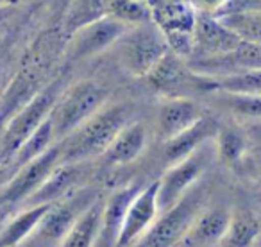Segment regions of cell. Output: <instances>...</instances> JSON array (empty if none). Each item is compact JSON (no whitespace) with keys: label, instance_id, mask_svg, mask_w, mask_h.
<instances>
[{"label":"cell","instance_id":"1","mask_svg":"<svg viewBox=\"0 0 261 247\" xmlns=\"http://www.w3.org/2000/svg\"><path fill=\"white\" fill-rule=\"evenodd\" d=\"M136 106L127 98H111L83 126L61 140V163L97 161L125 126L136 120Z\"/></svg>","mask_w":261,"mask_h":247},{"label":"cell","instance_id":"2","mask_svg":"<svg viewBox=\"0 0 261 247\" xmlns=\"http://www.w3.org/2000/svg\"><path fill=\"white\" fill-rule=\"evenodd\" d=\"M215 193V179L207 172L177 204L163 211L154 226L133 247H181L195 218Z\"/></svg>","mask_w":261,"mask_h":247},{"label":"cell","instance_id":"3","mask_svg":"<svg viewBox=\"0 0 261 247\" xmlns=\"http://www.w3.org/2000/svg\"><path fill=\"white\" fill-rule=\"evenodd\" d=\"M111 86L97 77L70 81L50 113L56 142L65 140L104 104L111 101Z\"/></svg>","mask_w":261,"mask_h":247},{"label":"cell","instance_id":"4","mask_svg":"<svg viewBox=\"0 0 261 247\" xmlns=\"http://www.w3.org/2000/svg\"><path fill=\"white\" fill-rule=\"evenodd\" d=\"M70 84V66L61 68L59 73L22 109L0 133V165H9L25 140L50 116L58 98Z\"/></svg>","mask_w":261,"mask_h":247},{"label":"cell","instance_id":"5","mask_svg":"<svg viewBox=\"0 0 261 247\" xmlns=\"http://www.w3.org/2000/svg\"><path fill=\"white\" fill-rule=\"evenodd\" d=\"M111 51L116 63L127 76L145 79L170 51V43L167 34L150 20L130 26Z\"/></svg>","mask_w":261,"mask_h":247},{"label":"cell","instance_id":"6","mask_svg":"<svg viewBox=\"0 0 261 247\" xmlns=\"http://www.w3.org/2000/svg\"><path fill=\"white\" fill-rule=\"evenodd\" d=\"M143 81L154 93L163 98L190 97L202 101L207 93L217 90L215 79L193 72L188 61L172 48Z\"/></svg>","mask_w":261,"mask_h":247},{"label":"cell","instance_id":"7","mask_svg":"<svg viewBox=\"0 0 261 247\" xmlns=\"http://www.w3.org/2000/svg\"><path fill=\"white\" fill-rule=\"evenodd\" d=\"M100 197V188L90 183V185L70 193L65 199L54 203L48 208L43 220L40 222L38 229L27 243L34 247H58L61 240L66 236V233L77 222V218Z\"/></svg>","mask_w":261,"mask_h":247},{"label":"cell","instance_id":"8","mask_svg":"<svg viewBox=\"0 0 261 247\" xmlns=\"http://www.w3.org/2000/svg\"><path fill=\"white\" fill-rule=\"evenodd\" d=\"M215 160H217V149L213 138L182 161L165 168L158 178V204L161 213L177 204L185 197V193L210 172Z\"/></svg>","mask_w":261,"mask_h":247},{"label":"cell","instance_id":"9","mask_svg":"<svg viewBox=\"0 0 261 247\" xmlns=\"http://www.w3.org/2000/svg\"><path fill=\"white\" fill-rule=\"evenodd\" d=\"M129 27L130 23L122 22L115 16H102L81 27L66 41L65 52H63V65L72 68L77 63L88 61L104 54L106 51H111L113 45L125 34Z\"/></svg>","mask_w":261,"mask_h":247},{"label":"cell","instance_id":"10","mask_svg":"<svg viewBox=\"0 0 261 247\" xmlns=\"http://www.w3.org/2000/svg\"><path fill=\"white\" fill-rule=\"evenodd\" d=\"M59 163H61V143L58 142L36 160L20 167L6 181V185L0 188V210H18L43 185L45 179Z\"/></svg>","mask_w":261,"mask_h":247},{"label":"cell","instance_id":"11","mask_svg":"<svg viewBox=\"0 0 261 247\" xmlns=\"http://www.w3.org/2000/svg\"><path fill=\"white\" fill-rule=\"evenodd\" d=\"M98 172L97 161H83V163H59L45 183L22 204L25 206H41L54 204L68 197L75 190L90 185L93 176Z\"/></svg>","mask_w":261,"mask_h":247},{"label":"cell","instance_id":"12","mask_svg":"<svg viewBox=\"0 0 261 247\" xmlns=\"http://www.w3.org/2000/svg\"><path fill=\"white\" fill-rule=\"evenodd\" d=\"M207 111H210L207 106L199 98H163V102L158 106L156 115H154L152 135L156 136L160 143H165L174 136L181 135L182 131L190 129Z\"/></svg>","mask_w":261,"mask_h":247},{"label":"cell","instance_id":"13","mask_svg":"<svg viewBox=\"0 0 261 247\" xmlns=\"http://www.w3.org/2000/svg\"><path fill=\"white\" fill-rule=\"evenodd\" d=\"M161 210L158 204V179L149 181L133 201L123 217L116 247H133L160 218Z\"/></svg>","mask_w":261,"mask_h":247},{"label":"cell","instance_id":"14","mask_svg":"<svg viewBox=\"0 0 261 247\" xmlns=\"http://www.w3.org/2000/svg\"><path fill=\"white\" fill-rule=\"evenodd\" d=\"M186 61L193 72L211 79H220L247 70H261V43L242 40L232 51L225 54L211 56V58H192Z\"/></svg>","mask_w":261,"mask_h":247},{"label":"cell","instance_id":"15","mask_svg":"<svg viewBox=\"0 0 261 247\" xmlns=\"http://www.w3.org/2000/svg\"><path fill=\"white\" fill-rule=\"evenodd\" d=\"M232 206L234 201L225 195H215L204 210L195 218L188 236H186L185 247H217L222 236L229 228L232 217Z\"/></svg>","mask_w":261,"mask_h":247},{"label":"cell","instance_id":"16","mask_svg":"<svg viewBox=\"0 0 261 247\" xmlns=\"http://www.w3.org/2000/svg\"><path fill=\"white\" fill-rule=\"evenodd\" d=\"M150 128L142 118H136L118 133L113 143L97 160L98 170H115L129 167L143 156L149 147Z\"/></svg>","mask_w":261,"mask_h":247},{"label":"cell","instance_id":"17","mask_svg":"<svg viewBox=\"0 0 261 247\" xmlns=\"http://www.w3.org/2000/svg\"><path fill=\"white\" fill-rule=\"evenodd\" d=\"M242 41L217 15L197 13L192 26V58H211L232 51Z\"/></svg>","mask_w":261,"mask_h":247},{"label":"cell","instance_id":"18","mask_svg":"<svg viewBox=\"0 0 261 247\" xmlns=\"http://www.w3.org/2000/svg\"><path fill=\"white\" fill-rule=\"evenodd\" d=\"M222 122L218 118L217 113L210 111L202 116L197 124H193L192 128L182 131L181 135L174 136L172 140L165 143H160L161 145V153H160V160L161 165H163V170L172 165L179 163L185 158H188L190 154L195 153L199 147H202L206 142L213 140L217 136L218 129H220Z\"/></svg>","mask_w":261,"mask_h":247},{"label":"cell","instance_id":"19","mask_svg":"<svg viewBox=\"0 0 261 247\" xmlns=\"http://www.w3.org/2000/svg\"><path fill=\"white\" fill-rule=\"evenodd\" d=\"M145 185L147 183L142 181L129 183V185L120 186L115 192L109 193L108 197H104L100 233H98L95 247H116V240H118L127 208H129L130 201L136 197V193Z\"/></svg>","mask_w":261,"mask_h":247},{"label":"cell","instance_id":"20","mask_svg":"<svg viewBox=\"0 0 261 247\" xmlns=\"http://www.w3.org/2000/svg\"><path fill=\"white\" fill-rule=\"evenodd\" d=\"M202 102L217 115H225L238 124L261 122V95H242L213 90Z\"/></svg>","mask_w":261,"mask_h":247},{"label":"cell","instance_id":"21","mask_svg":"<svg viewBox=\"0 0 261 247\" xmlns=\"http://www.w3.org/2000/svg\"><path fill=\"white\" fill-rule=\"evenodd\" d=\"M261 235V217L245 201H234L229 228L217 247H256Z\"/></svg>","mask_w":261,"mask_h":247},{"label":"cell","instance_id":"22","mask_svg":"<svg viewBox=\"0 0 261 247\" xmlns=\"http://www.w3.org/2000/svg\"><path fill=\"white\" fill-rule=\"evenodd\" d=\"M52 204L18 208L15 217L6 218L0 228V247H20L31 240Z\"/></svg>","mask_w":261,"mask_h":247},{"label":"cell","instance_id":"23","mask_svg":"<svg viewBox=\"0 0 261 247\" xmlns=\"http://www.w3.org/2000/svg\"><path fill=\"white\" fill-rule=\"evenodd\" d=\"M250 147L252 143L247 136L245 128H240L238 124H222L215 136L217 160L234 170L250 153Z\"/></svg>","mask_w":261,"mask_h":247},{"label":"cell","instance_id":"24","mask_svg":"<svg viewBox=\"0 0 261 247\" xmlns=\"http://www.w3.org/2000/svg\"><path fill=\"white\" fill-rule=\"evenodd\" d=\"M102 210H104V195L95 201L72 226L66 236L58 247H95L100 233Z\"/></svg>","mask_w":261,"mask_h":247},{"label":"cell","instance_id":"25","mask_svg":"<svg viewBox=\"0 0 261 247\" xmlns=\"http://www.w3.org/2000/svg\"><path fill=\"white\" fill-rule=\"evenodd\" d=\"M54 143H58V142H56L54 126H52V120H50V116H48L40 128L25 140V143H23L18 149V153L13 156L11 163H9L8 167L11 168V172L15 174L20 167H23V165L29 163V161L36 160V158L41 156L43 153H47Z\"/></svg>","mask_w":261,"mask_h":247},{"label":"cell","instance_id":"26","mask_svg":"<svg viewBox=\"0 0 261 247\" xmlns=\"http://www.w3.org/2000/svg\"><path fill=\"white\" fill-rule=\"evenodd\" d=\"M108 16V6L106 0H73L68 6L65 18L61 22V31L66 36V41L75 31L81 27L88 26V23L95 22V20Z\"/></svg>","mask_w":261,"mask_h":247},{"label":"cell","instance_id":"27","mask_svg":"<svg viewBox=\"0 0 261 247\" xmlns=\"http://www.w3.org/2000/svg\"><path fill=\"white\" fill-rule=\"evenodd\" d=\"M218 18L224 22L234 34H238L243 41L261 43V13L245 9V11L227 13L220 15Z\"/></svg>","mask_w":261,"mask_h":247},{"label":"cell","instance_id":"28","mask_svg":"<svg viewBox=\"0 0 261 247\" xmlns=\"http://www.w3.org/2000/svg\"><path fill=\"white\" fill-rule=\"evenodd\" d=\"M217 90L242 95H261V70H247V72L232 73L220 79H215Z\"/></svg>","mask_w":261,"mask_h":247},{"label":"cell","instance_id":"29","mask_svg":"<svg viewBox=\"0 0 261 247\" xmlns=\"http://www.w3.org/2000/svg\"><path fill=\"white\" fill-rule=\"evenodd\" d=\"M8 47L9 45H0V97H2L4 90L8 88L20 59V56L18 58H13V52Z\"/></svg>","mask_w":261,"mask_h":247},{"label":"cell","instance_id":"30","mask_svg":"<svg viewBox=\"0 0 261 247\" xmlns=\"http://www.w3.org/2000/svg\"><path fill=\"white\" fill-rule=\"evenodd\" d=\"M236 170L242 172L250 181H254L256 185L261 186V149L259 147L250 149V153L247 154V158L242 161V165H240Z\"/></svg>","mask_w":261,"mask_h":247},{"label":"cell","instance_id":"31","mask_svg":"<svg viewBox=\"0 0 261 247\" xmlns=\"http://www.w3.org/2000/svg\"><path fill=\"white\" fill-rule=\"evenodd\" d=\"M192 2L199 8L200 13H210V15H217L227 4V0H192Z\"/></svg>","mask_w":261,"mask_h":247},{"label":"cell","instance_id":"32","mask_svg":"<svg viewBox=\"0 0 261 247\" xmlns=\"http://www.w3.org/2000/svg\"><path fill=\"white\" fill-rule=\"evenodd\" d=\"M245 133L249 136L252 147H261V122H254V124H245Z\"/></svg>","mask_w":261,"mask_h":247},{"label":"cell","instance_id":"33","mask_svg":"<svg viewBox=\"0 0 261 247\" xmlns=\"http://www.w3.org/2000/svg\"><path fill=\"white\" fill-rule=\"evenodd\" d=\"M18 8L20 6H0V23L11 20L18 13Z\"/></svg>","mask_w":261,"mask_h":247},{"label":"cell","instance_id":"34","mask_svg":"<svg viewBox=\"0 0 261 247\" xmlns=\"http://www.w3.org/2000/svg\"><path fill=\"white\" fill-rule=\"evenodd\" d=\"M25 0H0V6H22Z\"/></svg>","mask_w":261,"mask_h":247},{"label":"cell","instance_id":"35","mask_svg":"<svg viewBox=\"0 0 261 247\" xmlns=\"http://www.w3.org/2000/svg\"><path fill=\"white\" fill-rule=\"evenodd\" d=\"M4 211H6V210H0V228H2V224H4V220H6Z\"/></svg>","mask_w":261,"mask_h":247},{"label":"cell","instance_id":"36","mask_svg":"<svg viewBox=\"0 0 261 247\" xmlns=\"http://www.w3.org/2000/svg\"><path fill=\"white\" fill-rule=\"evenodd\" d=\"M256 247H261V235H259V238H257V243H256Z\"/></svg>","mask_w":261,"mask_h":247},{"label":"cell","instance_id":"37","mask_svg":"<svg viewBox=\"0 0 261 247\" xmlns=\"http://www.w3.org/2000/svg\"><path fill=\"white\" fill-rule=\"evenodd\" d=\"M20 247H34V245H31V243H23V245H20Z\"/></svg>","mask_w":261,"mask_h":247},{"label":"cell","instance_id":"38","mask_svg":"<svg viewBox=\"0 0 261 247\" xmlns=\"http://www.w3.org/2000/svg\"><path fill=\"white\" fill-rule=\"evenodd\" d=\"M257 213H259V217H261V206H259V210H257Z\"/></svg>","mask_w":261,"mask_h":247},{"label":"cell","instance_id":"39","mask_svg":"<svg viewBox=\"0 0 261 247\" xmlns=\"http://www.w3.org/2000/svg\"><path fill=\"white\" fill-rule=\"evenodd\" d=\"M181 247H185V245H181Z\"/></svg>","mask_w":261,"mask_h":247},{"label":"cell","instance_id":"40","mask_svg":"<svg viewBox=\"0 0 261 247\" xmlns=\"http://www.w3.org/2000/svg\"><path fill=\"white\" fill-rule=\"evenodd\" d=\"M259 149H261V147H259Z\"/></svg>","mask_w":261,"mask_h":247}]
</instances>
